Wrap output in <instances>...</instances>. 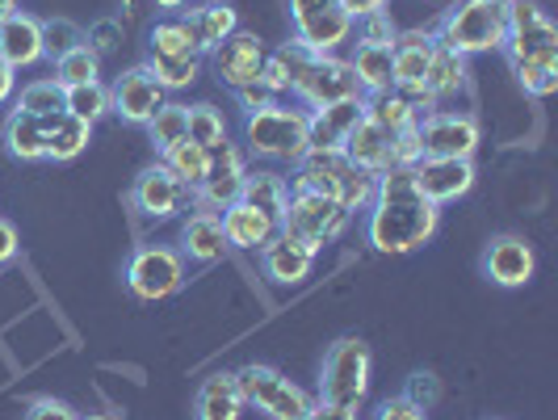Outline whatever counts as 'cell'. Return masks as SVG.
I'll return each mask as SVG.
<instances>
[{
	"mask_svg": "<svg viewBox=\"0 0 558 420\" xmlns=\"http://www.w3.org/2000/svg\"><path fill=\"white\" fill-rule=\"evenodd\" d=\"M47 59V47H43V22L34 13H22L13 9L4 22H0V63H9L13 72L22 68H34Z\"/></svg>",
	"mask_w": 558,
	"mask_h": 420,
	"instance_id": "18",
	"label": "cell"
},
{
	"mask_svg": "<svg viewBox=\"0 0 558 420\" xmlns=\"http://www.w3.org/2000/svg\"><path fill=\"white\" fill-rule=\"evenodd\" d=\"M160 165L177 177V181H185L190 190H197L202 181H206V172H210V147H202L194 140H177L172 147L160 152Z\"/></svg>",
	"mask_w": 558,
	"mask_h": 420,
	"instance_id": "34",
	"label": "cell"
},
{
	"mask_svg": "<svg viewBox=\"0 0 558 420\" xmlns=\"http://www.w3.org/2000/svg\"><path fill=\"white\" fill-rule=\"evenodd\" d=\"M4 152L13 160H26V165L47 160V113H9L4 118Z\"/></svg>",
	"mask_w": 558,
	"mask_h": 420,
	"instance_id": "26",
	"label": "cell"
},
{
	"mask_svg": "<svg viewBox=\"0 0 558 420\" xmlns=\"http://www.w3.org/2000/svg\"><path fill=\"white\" fill-rule=\"evenodd\" d=\"M294 97H299L303 110H324V106H336V101L362 97V88H357L349 59L315 56L307 63V72H303V81L294 84Z\"/></svg>",
	"mask_w": 558,
	"mask_h": 420,
	"instance_id": "13",
	"label": "cell"
},
{
	"mask_svg": "<svg viewBox=\"0 0 558 420\" xmlns=\"http://www.w3.org/2000/svg\"><path fill=\"white\" fill-rule=\"evenodd\" d=\"M311 51L303 47V43H286V47H278L274 56H265V68H260V81L269 84L274 93H294V84L303 81V72H307V63H311Z\"/></svg>",
	"mask_w": 558,
	"mask_h": 420,
	"instance_id": "32",
	"label": "cell"
},
{
	"mask_svg": "<svg viewBox=\"0 0 558 420\" xmlns=\"http://www.w3.org/2000/svg\"><path fill=\"white\" fill-rule=\"evenodd\" d=\"M13 93H17V72L9 63H0V106H9Z\"/></svg>",
	"mask_w": 558,
	"mask_h": 420,
	"instance_id": "55",
	"label": "cell"
},
{
	"mask_svg": "<svg viewBox=\"0 0 558 420\" xmlns=\"http://www.w3.org/2000/svg\"><path fill=\"white\" fill-rule=\"evenodd\" d=\"M533 269H537V261H533V249L521 236H496L483 252V274L504 290L525 286L533 278Z\"/></svg>",
	"mask_w": 558,
	"mask_h": 420,
	"instance_id": "19",
	"label": "cell"
},
{
	"mask_svg": "<svg viewBox=\"0 0 558 420\" xmlns=\"http://www.w3.org/2000/svg\"><path fill=\"white\" fill-rule=\"evenodd\" d=\"M88 140H93V127L88 122L72 118L68 110L47 113V160H56V165L76 160L84 147H88Z\"/></svg>",
	"mask_w": 558,
	"mask_h": 420,
	"instance_id": "31",
	"label": "cell"
},
{
	"mask_svg": "<svg viewBox=\"0 0 558 420\" xmlns=\"http://www.w3.org/2000/svg\"><path fill=\"white\" fill-rule=\"evenodd\" d=\"M466 84V59L453 56V51H446V47H437V56H433V63H428V72H424V93L433 97V101H441V97H449V93H458Z\"/></svg>",
	"mask_w": 558,
	"mask_h": 420,
	"instance_id": "36",
	"label": "cell"
},
{
	"mask_svg": "<svg viewBox=\"0 0 558 420\" xmlns=\"http://www.w3.org/2000/svg\"><path fill=\"white\" fill-rule=\"evenodd\" d=\"M504 4H512V0H504Z\"/></svg>",
	"mask_w": 558,
	"mask_h": 420,
	"instance_id": "60",
	"label": "cell"
},
{
	"mask_svg": "<svg viewBox=\"0 0 558 420\" xmlns=\"http://www.w3.org/2000/svg\"><path fill=\"white\" fill-rule=\"evenodd\" d=\"M147 140H151L156 152L172 147L177 140H190V106H181V101H165L160 110L151 113V122H147Z\"/></svg>",
	"mask_w": 558,
	"mask_h": 420,
	"instance_id": "38",
	"label": "cell"
},
{
	"mask_svg": "<svg viewBox=\"0 0 558 420\" xmlns=\"http://www.w3.org/2000/svg\"><path fill=\"white\" fill-rule=\"evenodd\" d=\"M22 420H81L63 399H56V395H38L34 404L26 408V417Z\"/></svg>",
	"mask_w": 558,
	"mask_h": 420,
	"instance_id": "50",
	"label": "cell"
},
{
	"mask_svg": "<svg viewBox=\"0 0 558 420\" xmlns=\"http://www.w3.org/2000/svg\"><path fill=\"white\" fill-rule=\"evenodd\" d=\"M353 224V215L332 202V197H319V194H290V206L281 215V236H290L294 244H303L307 252H324V244L340 240L344 231Z\"/></svg>",
	"mask_w": 558,
	"mask_h": 420,
	"instance_id": "5",
	"label": "cell"
},
{
	"mask_svg": "<svg viewBox=\"0 0 558 420\" xmlns=\"http://www.w3.org/2000/svg\"><path fill=\"white\" fill-rule=\"evenodd\" d=\"M126 286L143 303H160L185 286V256L168 244H143L126 261Z\"/></svg>",
	"mask_w": 558,
	"mask_h": 420,
	"instance_id": "10",
	"label": "cell"
},
{
	"mask_svg": "<svg viewBox=\"0 0 558 420\" xmlns=\"http://www.w3.org/2000/svg\"><path fill=\"white\" fill-rule=\"evenodd\" d=\"M147 72L165 84V93H177V88H190L202 72V59H181V56H151L147 51Z\"/></svg>",
	"mask_w": 558,
	"mask_h": 420,
	"instance_id": "39",
	"label": "cell"
},
{
	"mask_svg": "<svg viewBox=\"0 0 558 420\" xmlns=\"http://www.w3.org/2000/svg\"><path fill=\"white\" fill-rule=\"evenodd\" d=\"M340 9H344L353 22H362V17H369V13L387 9V0H340Z\"/></svg>",
	"mask_w": 558,
	"mask_h": 420,
	"instance_id": "54",
	"label": "cell"
},
{
	"mask_svg": "<svg viewBox=\"0 0 558 420\" xmlns=\"http://www.w3.org/2000/svg\"><path fill=\"white\" fill-rule=\"evenodd\" d=\"M240 202H248V206H256V211H265V215L281 227V215H286V206H290V181H286L281 172H274V168H256V172L248 168Z\"/></svg>",
	"mask_w": 558,
	"mask_h": 420,
	"instance_id": "28",
	"label": "cell"
},
{
	"mask_svg": "<svg viewBox=\"0 0 558 420\" xmlns=\"http://www.w3.org/2000/svg\"><path fill=\"white\" fill-rule=\"evenodd\" d=\"M303 420H357V408H340V404H324L319 399Z\"/></svg>",
	"mask_w": 558,
	"mask_h": 420,
	"instance_id": "53",
	"label": "cell"
},
{
	"mask_svg": "<svg viewBox=\"0 0 558 420\" xmlns=\"http://www.w3.org/2000/svg\"><path fill=\"white\" fill-rule=\"evenodd\" d=\"M307 122L311 110L303 106H269L244 118V147L260 160L299 165L307 156Z\"/></svg>",
	"mask_w": 558,
	"mask_h": 420,
	"instance_id": "4",
	"label": "cell"
},
{
	"mask_svg": "<svg viewBox=\"0 0 558 420\" xmlns=\"http://www.w3.org/2000/svg\"><path fill=\"white\" fill-rule=\"evenodd\" d=\"M420 152L424 160H471L478 152V122L471 113L433 110L420 118Z\"/></svg>",
	"mask_w": 558,
	"mask_h": 420,
	"instance_id": "11",
	"label": "cell"
},
{
	"mask_svg": "<svg viewBox=\"0 0 558 420\" xmlns=\"http://www.w3.org/2000/svg\"><path fill=\"white\" fill-rule=\"evenodd\" d=\"M353 26H357V43H362V47H391L395 34H399L387 9L369 13V17H362V22H353Z\"/></svg>",
	"mask_w": 558,
	"mask_h": 420,
	"instance_id": "45",
	"label": "cell"
},
{
	"mask_svg": "<svg viewBox=\"0 0 558 420\" xmlns=\"http://www.w3.org/2000/svg\"><path fill=\"white\" fill-rule=\"evenodd\" d=\"M500 51H508V63H558V26L533 4V0H512L508 4V38Z\"/></svg>",
	"mask_w": 558,
	"mask_h": 420,
	"instance_id": "8",
	"label": "cell"
},
{
	"mask_svg": "<svg viewBox=\"0 0 558 420\" xmlns=\"http://www.w3.org/2000/svg\"><path fill=\"white\" fill-rule=\"evenodd\" d=\"M235 101H240V110L244 113H256V110L278 106V93H274L265 81H252V84H244V88H235Z\"/></svg>",
	"mask_w": 558,
	"mask_h": 420,
	"instance_id": "49",
	"label": "cell"
},
{
	"mask_svg": "<svg viewBox=\"0 0 558 420\" xmlns=\"http://www.w3.org/2000/svg\"><path fill=\"white\" fill-rule=\"evenodd\" d=\"M147 51H151V56L202 59V43H197V34L185 13H165V17L151 26V34H147Z\"/></svg>",
	"mask_w": 558,
	"mask_h": 420,
	"instance_id": "29",
	"label": "cell"
},
{
	"mask_svg": "<svg viewBox=\"0 0 558 420\" xmlns=\"http://www.w3.org/2000/svg\"><path fill=\"white\" fill-rule=\"evenodd\" d=\"M344 156H349V165H357L362 172H387L391 168V135L383 131V127H374L369 118H362L353 131H349V140L340 147Z\"/></svg>",
	"mask_w": 558,
	"mask_h": 420,
	"instance_id": "27",
	"label": "cell"
},
{
	"mask_svg": "<svg viewBox=\"0 0 558 420\" xmlns=\"http://www.w3.org/2000/svg\"><path fill=\"white\" fill-rule=\"evenodd\" d=\"M433 34H437V47L462 59L500 51L508 38V4L504 0H458Z\"/></svg>",
	"mask_w": 558,
	"mask_h": 420,
	"instance_id": "3",
	"label": "cell"
},
{
	"mask_svg": "<svg viewBox=\"0 0 558 420\" xmlns=\"http://www.w3.org/2000/svg\"><path fill=\"white\" fill-rule=\"evenodd\" d=\"M365 118V97H349L324 110H311L307 122V152H340L349 131Z\"/></svg>",
	"mask_w": 558,
	"mask_h": 420,
	"instance_id": "20",
	"label": "cell"
},
{
	"mask_svg": "<svg viewBox=\"0 0 558 420\" xmlns=\"http://www.w3.org/2000/svg\"><path fill=\"white\" fill-rule=\"evenodd\" d=\"M365 118H369L374 127H383L387 135H399V131H408V127H416L420 122V113L412 110V101H408L399 88L365 97Z\"/></svg>",
	"mask_w": 558,
	"mask_h": 420,
	"instance_id": "35",
	"label": "cell"
},
{
	"mask_svg": "<svg viewBox=\"0 0 558 420\" xmlns=\"http://www.w3.org/2000/svg\"><path fill=\"white\" fill-rule=\"evenodd\" d=\"M374 185H378V177H374V172H362L357 165H349L344 152H307V156L294 165L290 194L332 197L349 215H357V211H369Z\"/></svg>",
	"mask_w": 558,
	"mask_h": 420,
	"instance_id": "2",
	"label": "cell"
},
{
	"mask_svg": "<svg viewBox=\"0 0 558 420\" xmlns=\"http://www.w3.org/2000/svg\"><path fill=\"white\" fill-rule=\"evenodd\" d=\"M63 110L72 113V118H81V122H88V127H97L110 113V84L93 81L63 88Z\"/></svg>",
	"mask_w": 558,
	"mask_h": 420,
	"instance_id": "37",
	"label": "cell"
},
{
	"mask_svg": "<svg viewBox=\"0 0 558 420\" xmlns=\"http://www.w3.org/2000/svg\"><path fill=\"white\" fill-rule=\"evenodd\" d=\"M260 265H265V278L278 281V286H303L315 269V252H307L303 244H294L290 236H274L265 249H260Z\"/></svg>",
	"mask_w": 558,
	"mask_h": 420,
	"instance_id": "23",
	"label": "cell"
},
{
	"mask_svg": "<svg viewBox=\"0 0 558 420\" xmlns=\"http://www.w3.org/2000/svg\"><path fill=\"white\" fill-rule=\"evenodd\" d=\"M17 110L26 113H59L63 110V84L59 81H29L17 97Z\"/></svg>",
	"mask_w": 558,
	"mask_h": 420,
	"instance_id": "42",
	"label": "cell"
},
{
	"mask_svg": "<svg viewBox=\"0 0 558 420\" xmlns=\"http://www.w3.org/2000/svg\"><path fill=\"white\" fill-rule=\"evenodd\" d=\"M517 72V81L525 93L533 97H550L558 88V63H521V68H512Z\"/></svg>",
	"mask_w": 558,
	"mask_h": 420,
	"instance_id": "44",
	"label": "cell"
},
{
	"mask_svg": "<svg viewBox=\"0 0 558 420\" xmlns=\"http://www.w3.org/2000/svg\"><path fill=\"white\" fill-rule=\"evenodd\" d=\"M441 227V206H433L416 190L412 168H387L378 172L374 202L365 211V240L383 256H403V252L424 249Z\"/></svg>",
	"mask_w": 558,
	"mask_h": 420,
	"instance_id": "1",
	"label": "cell"
},
{
	"mask_svg": "<svg viewBox=\"0 0 558 420\" xmlns=\"http://www.w3.org/2000/svg\"><path fill=\"white\" fill-rule=\"evenodd\" d=\"M190 140L202 143V147H219L227 140V118L206 101L190 106Z\"/></svg>",
	"mask_w": 558,
	"mask_h": 420,
	"instance_id": "41",
	"label": "cell"
},
{
	"mask_svg": "<svg viewBox=\"0 0 558 420\" xmlns=\"http://www.w3.org/2000/svg\"><path fill=\"white\" fill-rule=\"evenodd\" d=\"M420 127V122H416ZM416 127H408V131H399L391 135V168H416L424 160V152H420V131Z\"/></svg>",
	"mask_w": 558,
	"mask_h": 420,
	"instance_id": "48",
	"label": "cell"
},
{
	"mask_svg": "<svg viewBox=\"0 0 558 420\" xmlns=\"http://www.w3.org/2000/svg\"><path fill=\"white\" fill-rule=\"evenodd\" d=\"M244 177H248V160L235 143H219L210 147V172L206 181L194 190L197 211H210V215H223L227 206H235L240 194H244Z\"/></svg>",
	"mask_w": 558,
	"mask_h": 420,
	"instance_id": "12",
	"label": "cell"
},
{
	"mask_svg": "<svg viewBox=\"0 0 558 420\" xmlns=\"http://www.w3.org/2000/svg\"><path fill=\"white\" fill-rule=\"evenodd\" d=\"M190 26H194L197 43H202V56H210L223 38H231L240 29V13L227 4V0H210V4H197V9H185Z\"/></svg>",
	"mask_w": 558,
	"mask_h": 420,
	"instance_id": "30",
	"label": "cell"
},
{
	"mask_svg": "<svg viewBox=\"0 0 558 420\" xmlns=\"http://www.w3.org/2000/svg\"><path fill=\"white\" fill-rule=\"evenodd\" d=\"M160 13H185V4H197V0H151Z\"/></svg>",
	"mask_w": 558,
	"mask_h": 420,
	"instance_id": "56",
	"label": "cell"
},
{
	"mask_svg": "<svg viewBox=\"0 0 558 420\" xmlns=\"http://www.w3.org/2000/svg\"><path fill=\"white\" fill-rule=\"evenodd\" d=\"M43 47H47V59L68 56V51L84 47V29L68 17H51V22H43Z\"/></svg>",
	"mask_w": 558,
	"mask_h": 420,
	"instance_id": "43",
	"label": "cell"
},
{
	"mask_svg": "<svg viewBox=\"0 0 558 420\" xmlns=\"http://www.w3.org/2000/svg\"><path fill=\"white\" fill-rule=\"evenodd\" d=\"M433 4H458V0H433Z\"/></svg>",
	"mask_w": 558,
	"mask_h": 420,
	"instance_id": "59",
	"label": "cell"
},
{
	"mask_svg": "<svg viewBox=\"0 0 558 420\" xmlns=\"http://www.w3.org/2000/svg\"><path fill=\"white\" fill-rule=\"evenodd\" d=\"M353 76H357V88L362 97H374V93H391L395 88V63H391V47H362L357 43V56L349 59Z\"/></svg>",
	"mask_w": 558,
	"mask_h": 420,
	"instance_id": "33",
	"label": "cell"
},
{
	"mask_svg": "<svg viewBox=\"0 0 558 420\" xmlns=\"http://www.w3.org/2000/svg\"><path fill=\"white\" fill-rule=\"evenodd\" d=\"M84 47L93 51V56H113L118 47H122V22H113V17H101V22H93L88 34H84Z\"/></svg>",
	"mask_w": 558,
	"mask_h": 420,
	"instance_id": "47",
	"label": "cell"
},
{
	"mask_svg": "<svg viewBox=\"0 0 558 420\" xmlns=\"http://www.w3.org/2000/svg\"><path fill=\"white\" fill-rule=\"evenodd\" d=\"M56 81L63 84V88L101 81V59L93 56L88 47H76V51H68V56L56 59Z\"/></svg>",
	"mask_w": 558,
	"mask_h": 420,
	"instance_id": "40",
	"label": "cell"
},
{
	"mask_svg": "<svg viewBox=\"0 0 558 420\" xmlns=\"http://www.w3.org/2000/svg\"><path fill=\"white\" fill-rule=\"evenodd\" d=\"M369 345L357 336H340L332 349L324 353V374H319V399L340 404V408H357L369 392Z\"/></svg>",
	"mask_w": 558,
	"mask_h": 420,
	"instance_id": "6",
	"label": "cell"
},
{
	"mask_svg": "<svg viewBox=\"0 0 558 420\" xmlns=\"http://www.w3.org/2000/svg\"><path fill=\"white\" fill-rule=\"evenodd\" d=\"M227 252V236H223V219L210 215V211H194L185 224H181V256H190L197 265H215L223 261Z\"/></svg>",
	"mask_w": 558,
	"mask_h": 420,
	"instance_id": "24",
	"label": "cell"
},
{
	"mask_svg": "<svg viewBox=\"0 0 558 420\" xmlns=\"http://www.w3.org/2000/svg\"><path fill=\"white\" fill-rule=\"evenodd\" d=\"M437 56V34L433 29H408V34H395L391 43V63H395V88H420L424 72Z\"/></svg>",
	"mask_w": 558,
	"mask_h": 420,
	"instance_id": "21",
	"label": "cell"
},
{
	"mask_svg": "<svg viewBox=\"0 0 558 420\" xmlns=\"http://www.w3.org/2000/svg\"><path fill=\"white\" fill-rule=\"evenodd\" d=\"M81 420H113V417H101V412H93V417H81Z\"/></svg>",
	"mask_w": 558,
	"mask_h": 420,
	"instance_id": "58",
	"label": "cell"
},
{
	"mask_svg": "<svg viewBox=\"0 0 558 420\" xmlns=\"http://www.w3.org/2000/svg\"><path fill=\"white\" fill-rule=\"evenodd\" d=\"M244 392H240V379L235 374H206L202 387L194 395V420H240L244 417Z\"/></svg>",
	"mask_w": 558,
	"mask_h": 420,
	"instance_id": "22",
	"label": "cell"
},
{
	"mask_svg": "<svg viewBox=\"0 0 558 420\" xmlns=\"http://www.w3.org/2000/svg\"><path fill=\"white\" fill-rule=\"evenodd\" d=\"M13 9H17V0H0V22H4V17L13 13Z\"/></svg>",
	"mask_w": 558,
	"mask_h": 420,
	"instance_id": "57",
	"label": "cell"
},
{
	"mask_svg": "<svg viewBox=\"0 0 558 420\" xmlns=\"http://www.w3.org/2000/svg\"><path fill=\"white\" fill-rule=\"evenodd\" d=\"M374 420H428L420 408H412L403 395H395V399H387L378 412H374Z\"/></svg>",
	"mask_w": 558,
	"mask_h": 420,
	"instance_id": "51",
	"label": "cell"
},
{
	"mask_svg": "<svg viewBox=\"0 0 558 420\" xmlns=\"http://www.w3.org/2000/svg\"><path fill=\"white\" fill-rule=\"evenodd\" d=\"M240 392H244V404L256 408V412H265L269 420H303L315 408V399H311L299 383H290L281 370L274 365H244L240 374Z\"/></svg>",
	"mask_w": 558,
	"mask_h": 420,
	"instance_id": "7",
	"label": "cell"
},
{
	"mask_svg": "<svg viewBox=\"0 0 558 420\" xmlns=\"http://www.w3.org/2000/svg\"><path fill=\"white\" fill-rule=\"evenodd\" d=\"M403 399L420 408V412H428L437 399H441V379L433 374V370H416L412 379H408V387H403Z\"/></svg>",
	"mask_w": 558,
	"mask_h": 420,
	"instance_id": "46",
	"label": "cell"
},
{
	"mask_svg": "<svg viewBox=\"0 0 558 420\" xmlns=\"http://www.w3.org/2000/svg\"><path fill=\"white\" fill-rule=\"evenodd\" d=\"M412 177H416V190L433 206H449V202H458V197L475 190V165L471 160H420L412 168Z\"/></svg>",
	"mask_w": 558,
	"mask_h": 420,
	"instance_id": "17",
	"label": "cell"
},
{
	"mask_svg": "<svg viewBox=\"0 0 558 420\" xmlns=\"http://www.w3.org/2000/svg\"><path fill=\"white\" fill-rule=\"evenodd\" d=\"M165 101H168L165 84L147 72V63L126 68V72L110 84V113H118V118L131 122V127H147L151 113L160 110Z\"/></svg>",
	"mask_w": 558,
	"mask_h": 420,
	"instance_id": "14",
	"label": "cell"
},
{
	"mask_svg": "<svg viewBox=\"0 0 558 420\" xmlns=\"http://www.w3.org/2000/svg\"><path fill=\"white\" fill-rule=\"evenodd\" d=\"M294 43H303L311 56H336L353 38V17L340 9V0H290Z\"/></svg>",
	"mask_w": 558,
	"mask_h": 420,
	"instance_id": "9",
	"label": "cell"
},
{
	"mask_svg": "<svg viewBox=\"0 0 558 420\" xmlns=\"http://www.w3.org/2000/svg\"><path fill=\"white\" fill-rule=\"evenodd\" d=\"M17 252H22V236H17V227L9 224V219H0V265L17 261Z\"/></svg>",
	"mask_w": 558,
	"mask_h": 420,
	"instance_id": "52",
	"label": "cell"
},
{
	"mask_svg": "<svg viewBox=\"0 0 558 420\" xmlns=\"http://www.w3.org/2000/svg\"><path fill=\"white\" fill-rule=\"evenodd\" d=\"M131 202H135V211H140L143 219H160L165 224V219H177L194 202V190L185 181H177L165 165H151L135 177Z\"/></svg>",
	"mask_w": 558,
	"mask_h": 420,
	"instance_id": "15",
	"label": "cell"
},
{
	"mask_svg": "<svg viewBox=\"0 0 558 420\" xmlns=\"http://www.w3.org/2000/svg\"><path fill=\"white\" fill-rule=\"evenodd\" d=\"M223 236H227V249H265L274 236H278V224L265 215V211H256L248 202H235V206H227L223 215Z\"/></svg>",
	"mask_w": 558,
	"mask_h": 420,
	"instance_id": "25",
	"label": "cell"
},
{
	"mask_svg": "<svg viewBox=\"0 0 558 420\" xmlns=\"http://www.w3.org/2000/svg\"><path fill=\"white\" fill-rule=\"evenodd\" d=\"M210 63H215V76L235 93V88H244V84L260 81L265 47H260V38H256V34L235 29L231 38H223V43L210 51Z\"/></svg>",
	"mask_w": 558,
	"mask_h": 420,
	"instance_id": "16",
	"label": "cell"
}]
</instances>
